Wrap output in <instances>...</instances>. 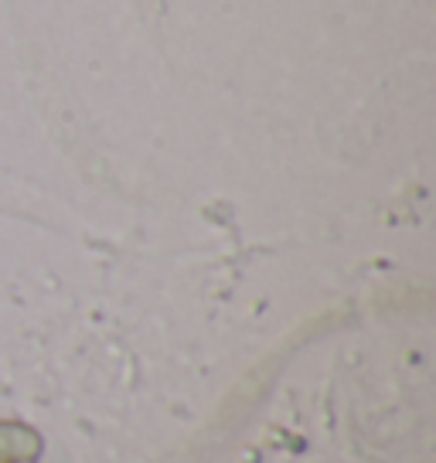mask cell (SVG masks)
<instances>
[{
	"label": "cell",
	"instance_id": "cell-1",
	"mask_svg": "<svg viewBox=\"0 0 436 463\" xmlns=\"http://www.w3.org/2000/svg\"><path fill=\"white\" fill-rule=\"evenodd\" d=\"M44 436L24 420H0V463H42Z\"/></svg>",
	"mask_w": 436,
	"mask_h": 463
}]
</instances>
